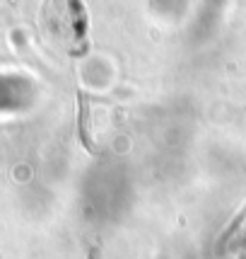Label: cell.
I'll list each match as a JSON object with an SVG mask.
<instances>
[{
	"label": "cell",
	"instance_id": "1",
	"mask_svg": "<svg viewBox=\"0 0 246 259\" xmlns=\"http://www.w3.org/2000/svg\"><path fill=\"white\" fill-rule=\"evenodd\" d=\"M246 245V206L234 215V221L229 223V228L220 237V249H234Z\"/></svg>",
	"mask_w": 246,
	"mask_h": 259
}]
</instances>
